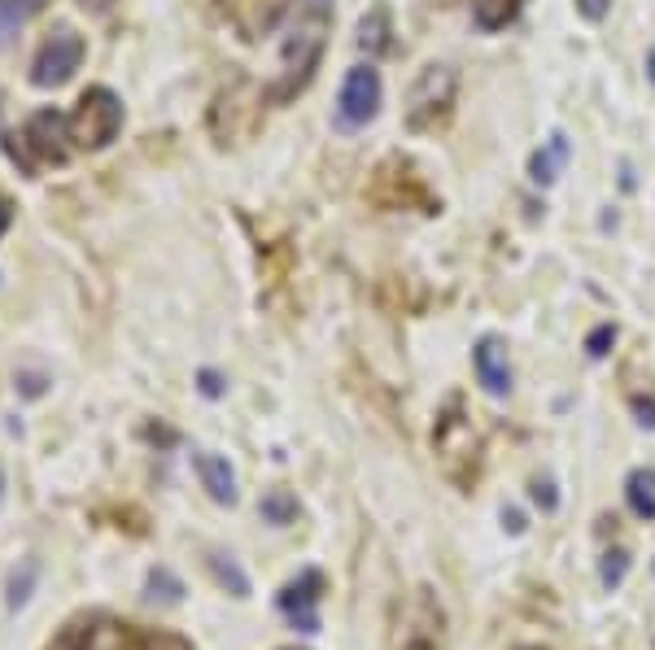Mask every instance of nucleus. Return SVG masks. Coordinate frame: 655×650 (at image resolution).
<instances>
[{"mask_svg":"<svg viewBox=\"0 0 655 650\" xmlns=\"http://www.w3.org/2000/svg\"><path fill=\"white\" fill-rule=\"evenodd\" d=\"M79 5H83V9H88V14H105V9H110V5H114V0H79Z\"/></svg>","mask_w":655,"mask_h":650,"instance_id":"obj_28","label":"nucleus"},{"mask_svg":"<svg viewBox=\"0 0 655 650\" xmlns=\"http://www.w3.org/2000/svg\"><path fill=\"white\" fill-rule=\"evenodd\" d=\"M0 502H5V472H0Z\"/></svg>","mask_w":655,"mask_h":650,"instance_id":"obj_31","label":"nucleus"},{"mask_svg":"<svg viewBox=\"0 0 655 650\" xmlns=\"http://www.w3.org/2000/svg\"><path fill=\"white\" fill-rule=\"evenodd\" d=\"M262 520H267V524H293L297 520V498H293V493L289 489H271L267 493V498H262Z\"/></svg>","mask_w":655,"mask_h":650,"instance_id":"obj_18","label":"nucleus"},{"mask_svg":"<svg viewBox=\"0 0 655 650\" xmlns=\"http://www.w3.org/2000/svg\"><path fill=\"white\" fill-rule=\"evenodd\" d=\"M359 48L367 57H385L393 48V27H389V9L385 5H372L359 22Z\"/></svg>","mask_w":655,"mask_h":650,"instance_id":"obj_11","label":"nucleus"},{"mask_svg":"<svg viewBox=\"0 0 655 650\" xmlns=\"http://www.w3.org/2000/svg\"><path fill=\"white\" fill-rule=\"evenodd\" d=\"M18 384H22V393H27V397H40L44 393V376H22Z\"/></svg>","mask_w":655,"mask_h":650,"instance_id":"obj_26","label":"nucleus"},{"mask_svg":"<svg viewBox=\"0 0 655 650\" xmlns=\"http://www.w3.org/2000/svg\"><path fill=\"white\" fill-rule=\"evenodd\" d=\"M564 162H568V136H564V131H555L551 144H546V149H538V153L529 158V179H533V184H542V188L555 184V171H559Z\"/></svg>","mask_w":655,"mask_h":650,"instance_id":"obj_13","label":"nucleus"},{"mask_svg":"<svg viewBox=\"0 0 655 650\" xmlns=\"http://www.w3.org/2000/svg\"><path fill=\"white\" fill-rule=\"evenodd\" d=\"M455 92H459L455 70L450 66H424L420 79H415L411 92H407V127L428 131V127L446 123L450 105H455Z\"/></svg>","mask_w":655,"mask_h":650,"instance_id":"obj_3","label":"nucleus"},{"mask_svg":"<svg viewBox=\"0 0 655 650\" xmlns=\"http://www.w3.org/2000/svg\"><path fill=\"white\" fill-rule=\"evenodd\" d=\"M49 650H145V642L136 637L131 624H118V620H75L66 624L62 637L49 646Z\"/></svg>","mask_w":655,"mask_h":650,"instance_id":"obj_7","label":"nucleus"},{"mask_svg":"<svg viewBox=\"0 0 655 650\" xmlns=\"http://www.w3.org/2000/svg\"><path fill=\"white\" fill-rule=\"evenodd\" d=\"M625 572H629V555H625V550H607V555H603V572H599L603 585L616 589L625 581Z\"/></svg>","mask_w":655,"mask_h":650,"instance_id":"obj_20","label":"nucleus"},{"mask_svg":"<svg viewBox=\"0 0 655 650\" xmlns=\"http://www.w3.org/2000/svg\"><path fill=\"white\" fill-rule=\"evenodd\" d=\"M210 572H214V581H219L223 589H228L232 598H249V576L241 572V563H236L232 555H210Z\"/></svg>","mask_w":655,"mask_h":650,"instance_id":"obj_17","label":"nucleus"},{"mask_svg":"<svg viewBox=\"0 0 655 650\" xmlns=\"http://www.w3.org/2000/svg\"><path fill=\"white\" fill-rule=\"evenodd\" d=\"M83 66V35H75L70 27H57L49 40L40 44L31 62V83L35 88H62V83Z\"/></svg>","mask_w":655,"mask_h":650,"instance_id":"obj_6","label":"nucleus"},{"mask_svg":"<svg viewBox=\"0 0 655 650\" xmlns=\"http://www.w3.org/2000/svg\"><path fill=\"white\" fill-rule=\"evenodd\" d=\"M524 650H538V646H524Z\"/></svg>","mask_w":655,"mask_h":650,"instance_id":"obj_32","label":"nucleus"},{"mask_svg":"<svg viewBox=\"0 0 655 650\" xmlns=\"http://www.w3.org/2000/svg\"><path fill=\"white\" fill-rule=\"evenodd\" d=\"M524 0H472V18L481 31H503L507 22H516Z\"/></svg>","mask_w":655,"mask_h":650,"instance_id":"obj_16","label":"nucleus"},{"mask_svg":"<svg viewBox=\"0 0 655 650\" xmlns=\"http://www.w3.org/2000/svg\"><path fill=\"white\" fill-rule=\"evenodd\" d=\"M193 467H197L201 489H206L219 507H232V502H236V472H232V463L223 459V454L201 450V454H193Z\"/></svg>","mask_w":655,"mask_h":650,"instance_id":"obj_10","label":"nucleus"},{"mask_svg":"<svg viewBox=\"0 0 655 650\" xmlns=\"http://www.w3.org/2000/svg\"><path fill=\"white\" fill-rule=\"evenodd\" d=\"M35 585H40V559H18L14 568H9V581H5V607L9 611H22L31 603Z\"/></svg>","mask_w":655,"mask_h":650,"instance_id":"obj_12","label":"nucleus"},{"mask_svg":"<svg viewBox=\"0 0 655 650\" xmlns=\"http://www.w3.org/2000/svg\"><path fill=\"white\" fill-rule=\"evenodd\" d=\"M9 153L22 162V171H35V162H53L62 166L70 158V123L57 110H40L27 118V127H22V144L14 149L9 144Z\"/></svg>","mask_w":655,"mask_h":650,"instance_id":"obj_4","label":"nucleus"},{"mask_svg":"<svg viewBox=\"0 0 655 650\" xmlns=\"http://www.w3.org/2000/svg\"><path fill=\"white\" fill-rule=\"evenodd\" d=\"M607 9H612V0H577V14L586 22H603Z\"/></svg>","mask_w":655,"mask_h":650,"instance_id":"obj_24","label":"nucleus"},{"mask_svg":"<svg viewBox=\"0 0 655 650\" xmlns=\"http://www.w3.org/2000/svg\"><path fill=\"white\" fill-rule=\"evenodd\" d=\"M319 594H324V576H319V572H302L297 581H289L280 589V611L293 620V629L319 633V616H315Z\"/></svg>","mask_w":655,"mask_h":650,"instance_id":"obj_8","label":"nucleus"},{"mask_svg":"<svg viewBox=\"0 0 655 650\" xmlns=\"http://www.w3.org/2000/svg\"><path fill=\"white\" fill-rule=\"evenodd\" d=\"M647 66H651V83H655V48H651V57H647Z\"/></svg>","mask_w":655,"mask_h":650,"instance_id":"obj_30","label":"nucleus"},{"mask_svg":"<svg viewBox=\"0 0 655 650\" xmlns=\"http://www.w3.org/2000/svg\"><path fill=\"white\" fill-rule=\"evenodd\" d=\"M612 341H616V328H612V323H599V328L586 336V354L590 358H603L607 349H612Z\"/></svg>","mask_w":655,"mask_h":650,"instance_id":"obj_21","label":"nucleus"},{"mask_svg":"<svg viewBox=\"0 0 655 650\" xmlns=\"http://www.w3.org/2000/svg\"><path fill=\"white\" fill-rule=\"evenodd\" d=\"M66 123H70V144H79V149H105V144L118 136V127H123V101H118L110 88H88Z\"/></svg>","mask_w":655,"mask_h":650,"instance_id":"obj_2","label":"nucleus"},{"mask_svg":"<svg viewBox=\"0 0 655 650\" xmlns=\"http://www.w3.org/2000/svg\"><path fill=\"white\" fill-rule=\"evenodd\" d=\"M472 367H476V380L490 397H507L511 393V363H507V349L498 336H481L472 349Z\"/></svg>","mask_w":655,"mask_h":650,"instance_id":"obj_9","label":"nucleus"},{"mask_svg":"<svg viewBox=\"0 0 655 650\" xmlns=\"http://www.w3.org/2000/svg\"><path fill=\"white\" fill-rule=\"evenodd\" d=\"M328 27H332L328 0H293L289 31H284V75L262 92L271 105L293 101V96L315 79V66H319L324 44H328Z\"/></svg>","mask_w":655,"mask_h":650,"instance_id":"obj_1","label":"nucleus"},{"mask_svg":"<svg viewBox=\"0 0 655 650\" xmlns=\"http://www.w3.org/2000/svg\"><path fill=\"white\" fill-rule=\"evenodd\" d=\"M533 498H538L542 507H555V493H551V485H542V480L533 485Z\"/></svg>","mask_w":655,"mask_h":650,"instance_id":"obj_27","label":"nucleus"},{"mask_svg":"<svg viewBox=\"0 0 655 650\" xmlns=\"http://www.w3.org/2000/svg\"><path fill=\"white\" fill-rule=\"evenodd\" d=\"M625 502H629V511H634L638 520H655V472H651V467H638V472H629V480H625Z\"/></svg>","mask_w":655,"mask_h":650,"instance_id":"obj_14","label":"nucleus"},{"mask_svg":"<svg viewBox=\"0 0 655 650\" xmlns=\"http://www.w3.org/2000/svg\"><path fill=\"white\" fill-rule=\"evenodd\" d=\"M44 5H49V0H0V48L14 40Z\"/></svg>","mask_w":655,"mask_h":650,"instance_id":"obj_15","label":"nucleus"},{"mask_svg":"<svg viewBox=\"0 0 655 650\" xmlns=\"http://www.w3.org/2000/svg\"><path fill=\"white\" fill-rule=\"evenodd\" d=\"M149 598H153V603H158V598H162V603H180V598H184V581H180V576H171L166 568H153L149 572Z\"/></svg>","mask_w":655,"mask_h":650,"instance_id":"obj_19","label":"nucleus"},{"mask_svg":"<svg viewBox=\"0 0 655 650\" xmlns=\"http://www.w3.org/2000/svg\"><path fill=\"white\" fill-rule=\"evenodd\" d=\"M503 520H507V528H511V533H520V528H524V520H520L516 511H503Z\"/></svg>","mask_w":655,"mask_h":650,"instance_id":"obj_29","label":"nucleus"},{"mask_svg":"<svg viewBox=\"0 0 655 650\" xmlns=\"http://www.w3.org/2000/svg\"><path fill=\"white\" fill-rule=\"evenodd\" d=\"M380 96H385V83H380V70L367 66H350L341 79V96H337V118L345 127H367L380 114Z\"/></svg>","mask_w":655,"mask_h":650,"instance_id":"obj_5","label":"nucleus"},{"mask_svg":"<svg viewBox=\"0 0 655 650\" xmlns=\"http://www.w3.org/2000/svg\"><path fill=\"white\" fill-rule=\"evenodd\" d=\"M197 384H201V393H206V397H223V393H228V380H223L219 371H210V367L197 376Z\"/></svg>","mask_w":655,"mask_h":650,"instance_id":"obj_22","label":"nucleus"},{"mask_svg":"<svg viewBox=\"0 0 655 650\" xmlns=\"http://www.w3.org/2000/svg\"><path fill=\"white\" fill-rule=\"evenodd\" d=\"M629 406H634V415H638V424L642 428H655V397H629Z\"/></svg>","mask_w":655,"mask_h":650,"instance_id":"obj_23","label":"nucleus"},{"mask_svg":"<svg viewBox=\"0 0 655 650\" xmlns=\"http://www.w3.org/2000/svg\"><path fill=\"white\" fill-rule=\"evenodd\" d=\"M9 223H14V201H9V197H0V236L9 232Z\"/></svg>","mask_w":655,"mask_h":650,"instance_id":"obj_25","label":"nucleus"}]
</instances>
